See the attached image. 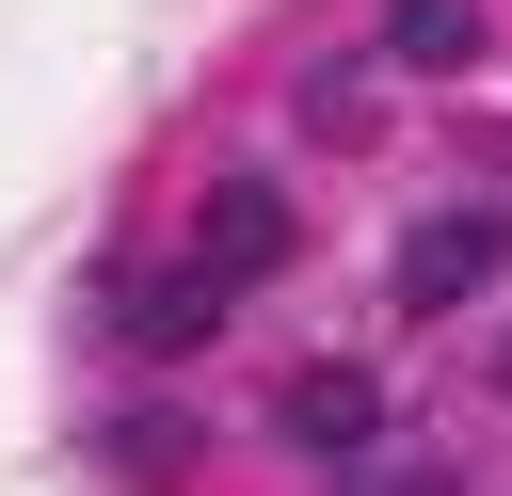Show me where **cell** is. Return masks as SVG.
I'll use <instances>...</instances> for the list:
<instances>
[{"instance_id": "obj_1", "label": "cell", "mask_w": 512, "mask_h": 496, "mask_svg": "<svg viewBox=\"0 0 512 496\" xmlns=\"http://www.w3.org/2000/svg\"><path fill=\"white\" fill-rule=\"evenodd\" d=\"M496 272H512V208H432V224H400V304H416V320L480 304Z\"/></svg>"}, {"instance_id": "obj_2", "label": "cell", "mask_w": 512, "mask_h": 496, "mask_svg": "<svg viewBox=\"0 0 512 496\" xmlns=\"http://www.w3.org/2000/svg\"><path fill=\"white\" fill-rule=\"evenodd\" d=\"M192 256H208L224 288H272V272H288V192H272V176H224V192L192 208Z\"/></svg>"}, {"instance_id": "obj_3", "label": "cell", "mask_w": 512, "mask_h": 496, "mask_svg": "<svg viewBox=\"0 0 512 496\" xmlns=\"http://www.w3.org/2000/svg\"><path fill=\"white\" fill-rule=\"evenodd\" d=\"M272 432H288V448H320V464H352V448H384V384H368V368H288Z\"/></svg>"}, {"instance_id": "obj_4", "label": "cell", "mask_w": 512, "mask_h": 496, "mask_svg": "<svg viewBox=\"0 0 512 496\" xmlns=\"http://www.w3.org/2000/svg\"><path fill=\"white\" fill-rule=\"evenodd\" d=\"M224 304H240V288L192 256V272H160V288L128 304V336H144V352H208V336H224Z\"/></svg>"}, {"instance_id": "obj_5", "label": "cell", "mask_w": 512, "mask_h": 496, "mask_svg": "<svg viewBox=\"0 0 512 496\" xmlns=\"http://www.w3.org/2000/svg\"><path fill=\"white\" fill-rule=\"evenodd\" d=\"M480 48V0H384V64H416V80H448Z\"/></svg>"}, {"instance_id": "obj_6", "label": "cell", "mask_w": 512, "mask_h": 496, "mask_svg": "<svg viewBox=\"0 0 512 496\" xmlns=\"http://www.w3.org/2000/svg\"><path fill=\"white\" fill-rule=\"evenodd\" d=\"M368 496H464V480H448V464H384Z\"/></svg>"}, {"instance_id": "obj_7", "label": "cell", "mask_w": 512, "mask_h": 496, "mask_svg": "<svg viewBox=\"0 0 512 496\" xmlns=\"http://www.w3.org/2000/svg\"><path fill=\"white\" fill-rule=\"evenodd\" d=\"M496 384H512V336H496Z\"/></svg>"}]
</instances>
